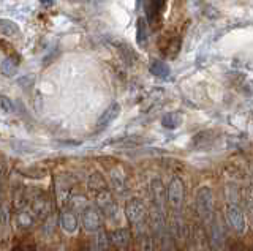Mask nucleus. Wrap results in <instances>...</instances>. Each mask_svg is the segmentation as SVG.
I'll return each instance as SVG.
<instances>
[{"label": "nucleus", "instance_id": "9b49d317", "mask_svg": "<svg viewBox=\"0 0 253 251\" xmlns=\"http://www.w3.org/2000/svg\"><path fill=\"white\" fill-rule=\"evenodd\" d=\"M119 114H121V105L119 103L109 105L98 119V127H106V125H109L111 122H114L119 117Z\"/></svg>", "mask_w": 253, "mask_h": 251}, {"label": "nucleus", "instance_id": "6e6552de", "mask_svg": "<svg viewBox=\"0 0 253 251\" xmlns=\"http://www.w3.org/2000/svg\"><path fill=\"white\" fill-rule=\"evenodd\" d=\"M30 212L35 218L44 219L51 215V202L47 196L43 193H37L34 198L30 199Z\"/></svg>", "mask_w": 253, "mask_h": 251}, {"label": "nucleus", "instance_id": "aec40b11", "mask_svg": "<svg viewBox=\"0 0 253 251\" xmlns=\"http://www.w3.org/2000/svg\"><path fill=\"white\" fill-rule=\"evenodd\" d=\"M13 101L5 97V95H0V112L3 114H11L13 112Z\"/></svg>", "mask_w": 253, "mask_h": 251}, {"label": "nucleus", "instance_id": "393cba45", "mask_svg": "<svg viewBox=\"0 0 253 251\" xmlns=\"http://www.w3.org/2000/svg\"><path fill=\"white\" fill-rule=\"evenodd\" d=\"M40 3H42L43 6H46V8H49V6L54 5V0H40Z\"/></svg>", "mask_w": 253, "mask_h": 251}, {"label": "nucleus", "instance_id": "ddd939ff", "mask_svg": "<svg viewBox=\"0 0 253 251\" xmlns=\"http://www.w3.org/2000/svg\"><path fill=\"white\" fill-rule=\"evenodd\" d=\"M60 226L63 227V231H67L70 234H73L78 229V219L75 216L73 212L63 210L60 214Z\"/></svg>", "mask_w": 253, "mask_h": 251}, {"label": "nucleus", "instance_id": "20e7f679", "mask_svg": "<svg viewBox=\"0 0 253 251\" xmlns=\"http://www.w3.org/2000/svg\"><path fill=\"white\" fill-rule=\"evenodd\" d=\"M208 235H209V243L212 250H221L225 247V240H226V232L223 224L220 223L218 216L213 215L212 219L208 223Z\"/></svg>", "mask_w": 253, "mask_h": 251}, {"label": "nucleus", "instance_id": "4468645a", "mask_svg": "<svg viewBox=\"0 0 253 251\" xmlns=\"http://www.w3.org/2000/svg\"><path fill=\"white\" fill-rule=\"evenodd\" d=\"M149 72L154 76L160 77V79H168L171 76V70L168 65H166V62H163V60H154L149 67Z\"/></svg>", "mask_w": 253, "mask_h": 251}, {"label": "nucleus", "instance_id": "5701e85b", "mask_svg": "<svg viewBox=\"0 0 253 251\" xmlns=\"http://www.w3.org/2000/svg\"><path fill=\"white\" fill-rule=\"evenodd\" d=\"M165 3H166V0H152V8H154V11L162 13L163 8H165Z\"/></svg>", "mask_w": 253, "mask_h": 251}, {"label": "nucleus", "instance_id": "dca6fc26", "mask_svg": "<svg viewBox=\"0 0 253 251\" xmlns=\"http://www.w3.org/2000/svg\"><path fill=\"white\" fill-rule=\"evenodd\" d=\"M19 34V26L10 19H0V35L14 36Z\"/></svg>", "mask_w": 253, "mask_h": 251}, {"label": "nucleus", "instance_id": "412c9836", "mask_svg": "<svg viewBox=\"0 0 253 251\" xmlns=\"http://www.w3.org/2000/svg\"><path fill=\"white\" fill-rule=\"evenodd\" d=\"M146 22L144 19H139L138 22V43L144 46L146 44Z\"/></svg>", "mask_w": 253, "mask_h": 251}, {"label": "nucleus", "instance_id": "6ab92c4d", "mask_svg": "<svg viewBox=\"0 0 253 251\" xmlns=\"http://www.w3.org/2000/svg\"><path fill=\"white\" fill-rule=\"evenodd\" d=\"M98 235H97V240H95V243H97V250L98 251H103V250H106L108 245H109V239H108V234L105 231H97Z\"/></svg>", "mask_w": 253, "mask_h": 251}, {"label": "nucleus", "instance_id": "b1692460", "mask_svg": "<svg viewBox=\"0 0 253 251\" xmlns=\"http://www.w3.org/2000/svg\"><path fill=\"white\" fill-rule=\"evenodd\" d=\"M6 174V164L3 160H0V180H2Z\"/></svg>", "mask_w": 253, "mask_h": 251}, {"label": "nucleus", "instance_id": "f3484780", "mask_svg": "<svg viewBox=\"0 0 253 251\" xmlns=\"http://www.w3.org/2000/svg\"><path fill=\"white\" fill-rule=\"evenodd\" d=\"M0 72H2V74L6 77H13L16 74V72H18V64L14 62V59L8 57L2 62V65H0Z\"/></svg>", "mask_w": 253, "mask_h": 251}, {"label": "nucleus", "instance_id": "f8f14e48", "mask_svg": "<svg viewBox=\"0 0 253 251\" xmlns=\"http://www.w3.org/2000/svg\"><path fill=\"white\" fill-rule=\"evenodd\" d=\"M35 221H37V218L26 207L18 210V215H16V224H18V227H21V229H29V227H32L35 224Z\"/></svg>", "mask_w": 253, "mask_h": 251}, {"label": "nucleus", "instance_id": "f257e3e1", "mask_svg": "<svg viewBox=\"0 0 253 251\" xmlns=\"http://www.w3.org/2000/svg\"><path fill=\"white\" fill-rule=\"evenodd\" d=\"M196 212L203 218V221L208 224L212 216L215 215V201H213V193L209 186H201L196 191Z\"/></svg>", "mask_w": 253, "mask_h": 251}, {"label": "nucleus", "instance_id": "0eeeda50", "mask_svg": "<svg viewBox=\"0 0 253 251\" xmlns=\"http://www.w3.org/2000/svg\"><path fill=\"white\" fill-rule=\"evenodd\" d=\"M81 223L83 227L89 232H97L101 229V214L97 207L85 206L81 212Z\"/></svg>", "mask_w": 253, "mask_h": 251}, {"label": "nucleus", "instance_id": "39448f33", "mask_svg": "<svg viewBox=\"0 0 253 251\" xmlns=\"http://www.w3.org/2000/svg\"><path fill=\"white\" fill-rule=\"evenodd\" d=\"M95 202H97V207L100 210V214H103V215L108 216V218H116L117 216V212H119L117 202L114 201L113 194L108 191V188H106V190L97 193Z\"/></svg>", "mask_w": 253, "mask_h": 251}, {"label": "nucleus", "instance_id": "4be33fe9", "mask_svg": "<svg viewBox=\"0 0 253 251\" xmlns=\"http://www.w3.org/2000/svg\"><path fill=\"white\" fill-rule=\"evenodd\" d=\"M113 186H114V190H116V191L124 193L125 182H124V179L117 174V172H113Z\"/></svg>", "mask_w": 253, "mask_h": 251}, {"label": "nucleus", "instance_id": "f03ea898", "mask_svg": "<svg viewBox=\"0 0 253 251\" xmlns=\"http://www.w3.org/2000/svg\"><path fill=\"white\" fill-rule=\"evenodd\" d=\"M125 216L134 229L139 231V227L142 229L146 224V219H147V210H146L144 202L136 198L130 199L125 206Z\"/></svg>", "mask_w": 253, "mask_h": 251}, {"label": "nucleus", "instance_id": "2eb2a0df", "mask_svg": "<svg viewBox=\"0 0 253 251\" xmlns=\"http://www.w3.org/2000/svg\"><path fill=\"white\" fill-rule=\"evenodd\" d=\"M182 122H184V115L179 114V112H168V114H165L163 119H162V125L168 130L179 128L182 125Z\"/></svg>", "mask_w": 253, "mask_h": 251}, {"label": "nucleus", "instance_id": "a878e982", "mask_svg": "<svg viewBox=\"0 0 253 251\" xmlns=\"http://www.w3.org/2000/svg\"><path fill=\"white\" fill-rule=\"evenodd\" d=\"M11 251H22V248H21V247H13Z\"/></svg>", "mask_w": 253, "mask_h": 251}, {"label": "nucleus", "instance_id": "9d476101", "mask_svg": "<svg viewBox=\"0 0 253 251\" xmlns=\"http://www.w3.org/2000/svg\"><path fill=\"white\" fill-rule=\"evenodd\" d=\"M108 239L111 240L113 245H116L117 248H128L131 243V232L126 229V227H119V229H114L108 234Z\"/></svg>", "mask_w": 253, "mask_h": 251}, {"label": "nucleus", "instance_id": "1a4fd4ad", "mask_svg": "<svg viewBox=\"0 0 253 251\" xmlns=\"http://www.w3.org/2000/svg\"><path fill=\"white\" fill-rule=\"evenodd\" d=\"M150 199H152V207L163 210L166 206V188L160 179H154L150 182Z\"/></svg>", "mask_w": 253, "mask_h": 251}, {"label": "nucleus", "instance_id": "a211bd4d", "mask_svg": "<svg viewBox=\"0 0 253 251\" xmlns=\"http://www.w3.org/2000/svg\"><path fill=\"white\" fill-rule=\"evenodd\" d=\"M89 188L93 191H103V190H106V182H105V179H103L98 172H95V174L90 176L89 179Z\"/></svg>", "mask_w": 253, "mask_h": 251}, {"label": "nucleus", "instance_id": "7ed1b4c3", "mask_svg": "<svg viewBox=\"0 0 253 251\" xmlns=\"http://www.w3.org/2000/svg\"><path fill=\"white\" fill-rule=\"evenodd\" d=\"M184 198H185L184 182H182L180 177H172L171 182L168 183V188H166V199H168L169 207L179 212L182 209V204H184Z\"/></svg>", "mask_w": 253, "mask_h": 251}, {"label": "nucleus", "instance_id": "423d86ee", "mask_svg": "<svg viewBox=\"0 0 253 251\" xmlns=\"http://www.w3.org/2000/svg\"><path fill=\"white\" fill-rule=\"evenodd\" d=\"M226 221L233 227L237 234H244L247 229V223H245V214L244 210L237 206V204H228L226 209Z\"/></svg>", "mask_w": 253, "mask_h": 251}]
</instances>
